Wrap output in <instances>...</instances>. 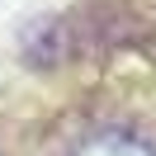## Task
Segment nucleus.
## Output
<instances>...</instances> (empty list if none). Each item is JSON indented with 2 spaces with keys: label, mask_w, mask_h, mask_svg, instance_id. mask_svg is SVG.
Here are the masks:
<instances>
[{
  "label": "nucleus",
  "mask_w": 156,
  "mask_h": 156,
  "mask_svg": "<svg viewBox=\"0 0 156 156\" xmlns=\"http://www.w3.org/2000/svg\"><path fill=\"white\" fill-rule=\"evenodd\" d=\"M76 156H156V151L147 142H137V137H128V133H99L90 142H80Z\"/></svg>",
  "instance_id": "f257e3e1"
}]
</instances>
